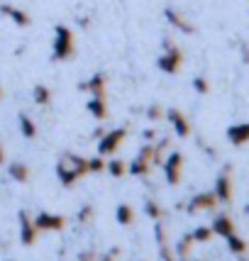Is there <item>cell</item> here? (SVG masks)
Masks as SVG:
<instances>
[{
    "instance_id": "obj_5",
    "label": "cell",
    "mask_w": 249,
    "mask_h": 261,
    "mask_svg": "<svg viewBox=\"0 0 249 261\" xmlns=\"http://www.w3.org/2000/svg\"><path fill=\"white\" fill-rule=\"evenodd\" d=\"M164 166V178L169 186H179L181 183V171H183V154L181 151H171L166 159L161 161Z\"/></svg>"
},
{
    "instance_id": "obj_32",
    "label": "cell",
    "mask_w": 249,
    "mask_h": 261,
    "mask_svg": "<svg viewBox=\"0 0 249 261\" xmlns=\"http://www.w3.org/2000/svg\"><path fill=\"white\" fill-rule=\"evenodd\" d=\"M79 261H95V251H93V249L81 251V254H79Z\"/></svg>"
},
{
    "instance_id": "obj_30",
    "label": "cell",
    "mask_w": 249,
    "mask_h": 261,
    "mask_svg": "<svg viewBox=\"0 0 249 261\" xmlns=\"http://www.w3.org/2000/svg\"><path fill=\"white\" fill-rule=\"evenodd\" d=\"M147 117L152 120V122L161 120V117H164V108H161V105H157V102H154V105H149V108H147Z\"/></svg>"
},
{
    "instance_id": "obj_4",
    "label": "cell",
    "mask_w": 249,
    "mask_h": 261,
    "mask_svg": "<svg viewBox=\"0 0 249 261\" xmlns=\"http://www.w3.org/2000/svg\"><path fill=\"white\" fill-rule=\"evenodd\" d=\"M124 137H127V127H117V129H110L98 139V154L101 156H115V151L122 147Z\"/></svg>"
},
{
    "instance_id": "obj_10",
    "label": "cell",
    "mask_w": 249,
    "mask_h": 261,
    "mask_svg": "<svg viewBox=\"0 0 249 261\" xmlns=\"http://www.w3.org/2000/svg\"><path fill=\"white\" fill-rule=\"evenodd\" d=\"M164 117L171 122V127H173L176 137H188V135H191V122L186 120V115H183L181 110L171 108V110H166V113H164Z\"/></svg>"
},
{
    "instance_id": "obj_1",
    "label": "cell",
    "mask_w": 249,
    "mask_h": 261,
    "mask_svg": "<svg viewBox=\"0 0 249 261\" xmlns=\"http://www.w3.org/2000/svg\"><path fill=\"white\" fill-rule=\"evenodd\" d=\"M86 173H88V159L79 154H64L57 164V178L61 181V186H73Z\"/></svg>"
},
{
    "instance_id": "obj_11",
    "label": "cell",
    "mask_w": 249,
    "mask_h": 261,
    "mask_svg": "<svg viewBox=\"0 0 249 261\" xmlns=\"http://www.w3.org/2000/svg\"><path fill=\"white\" fill-rule=\"evenodd\" d=\"M0 15L8 17V20L15 22L17 27H30V24H32V17H30L27 12L20 10V8H15V5H8V3H0Z\"/></svg>"
},
{
    "instance_id": "obj_37",
    "label": "cell",
    "mask_w": 249,
    "mask_h": 261,
    "mask_svg": "<svg viewBox=\"0 0 249 261\" xmlns=\"http://www.w3.org/2000/svg\"><path fill=\"white\" fill-rule=\"evenodd\" d=\"M244 215H249V203L244 205Z\"/></svg>"
},
{
    "instance_id": "obj_39",
    "label": "cell",
    "mask_w": 249,
    "mask_h": 261,
    "mask_svg": "<svg viewBox=\"0 0 249 261\" xmlns=\"http://www.w3.org/2000/svg\"><path fill=\"white\" fill-rule=\"evenodd\" d=\"M0 100H3V88H0Z\"/></svg>"
},
{
    "instance_id": "obj_16",
    "label": "cell",
    "mask_w": 249,
    "mask_h": 261,
    "mask_svg": "<svg viewBox=\"0 0 249 261\" xmlns=\"http://www.w3.org/2000/svg\"><path fill=\"white\" fill-rule=\"evenodd\" d=\"M115 222L122 225V227H130V225L135 222V207L127 203H120L115 207Z\"/></svg>"
},
{
    "instance_id": "obj_8",
    "label": "cell",
    "mask_w": 249,
    "mask_h": 261,
    "mask_svg": "<svg viewBox=\"0 0 249 261\" xmlns=\"http://www.w3.org/2000/svg\"><path fill=\"white\" fill-rule=\"evenodd\" d=\"M217 207V198L213 191H205V193H198V195H193L191 200H188V213H205V210H215Z\"/></svg>"
},
{
    "instance_id": "obj_3",
    "label": "cell",
    "mask_w": 249,
    "mask_h": 261,
    "mask_svg": "<svg viewBox=\"0 0 249 261\" xmlns=\"http://www.w3.org/2000/svg\"><path fill=\"white\" fill-rule=\"evenodd\" d=\"M161 46H164V51L159 54V59H157V66H159V71H164V73H179L181 71V64H183V54H181V49L171 42L169 37L161 42Z\"/></svg>"
},
{
    "instance_id": "obj_17",
    "label": "cell",
    "mask_w": 249,
    "mask_h": 261,
    "mask_svg": "<svg viewBox=\"0 0 249 261\" xmlns=\"http://www.w3.org/2000/svg\"><path fill=\"white\" fill-rule=\"evenodd\" d=\"M8 176L17 183H27L30 181V166L22 164V161H12L10 166H8Z\"/></svg>"
},
{
    "instance_id": "obj_9",
    "label": "cell",
    "mask_w": 249,
    "mask_h": 261,
    "mask_svg": "<svg viewBox=\"0 0 249 261\" xmlns=\"http://www.w3.org/2000/svg\"><path fill=\"white\" fill-rule=\"evenodd\" d=\"M17 220H20V242H22L24 247L34 244V242H37V234H39V232H37V227H34L32 215H30L27 210H20Z\"/></svg>"
},
{
    "instance_id": "obj_34",
    "label": "cell",
    "mask_w": 249,
    "mask_h": 261,
    "mask_svg": "<svg viewBox=\"0 0 249 261\" xmlns=\"http://www.w3.org/2000/svg\"><path fill=\"white\" fill-rule=\"evenodd\" d=\"M142 137H144V142H154L157 139V129H144Z\"/></svg>"
},
{
    "instance_id": "obj_12",
    "label": "cell",
    "mask_w": 249,
    "mask_h": 261,
    "mask_svg": "<svg viewBox=\"0 0 249 261\" xmlns=\"http://www.w3.org/2000/svg\"><path fill=\"white\" fill-rule=\"evenodd\" d=\"M164 17H166V22H169L173 30H179V32H183V34H195V24L188 22V20H186L179 10L166 8V10H164Z\"/></svg>"
},
{
    "instance_id": "obj_26",
    "label": "cell",
    "mask_w": 249,
    "mask_h": 261,
    "mask_svg": "<svg viewBox=\"0 0 249 261\" xmlns=\"http://www.w3.org/2000/svg\"><path fill=\"white\" fill-rule=\"evenodd\" d=\"M93 215H95V207L93 205H83L79 210V215H76V222H81V225H88L93 220Z\"/></svg>"
},
{
    "instance_id": "obj_20",
    "label": "cell",
    "mask_w": 249,
    "mask_h": 261,
    "mask_svg": "<svg viewBox=\"0 0 249 261\" xmlns=\"http://www.w3.org/2000/svg\"><path fill=\"white\" fill-rule=\"evenodd\" d=\"M152 169H154V166H152L147 159H142V156H135V159H132V164L127 166V173H132V176H139V178H144V176H147Z\"/></svg>"
},
{
    "instance_id": "obj_15",
    "label": "cell",
    "mask_w": 249,
    "mask_h": 261,
    "mask_svg": "<svg viewBox=\"0 0 249 261\" xmlns=\"http://www.w3.org/2000/svg\"><path fill=\"white\" fill-rule=\"evenodd\" d=\"M210 229H213V234H220V237H230V234L235 232V222H232V217H230V215H217L215 220H213Z\"/></svg>"
},
{
    "instance_id": "obj_33",
    "label": "cell",
    "mask_w": 249,
    "mask_h": 261,
    "mask_svg": "<svg viewBox=\"0 0 249 261\" xmlns=\"http://www.w3.org/2000/svg\"><path fill=\"white\" fill-rule=\"evenodd\" d=\"M117 254H120V249H113V251H108L105 256H101V259H95V261H115L117 259Z\"/></svg>"
},
{
    "instance_id": "obj_29",
    "label": "cell",
    "mask_w": 249,
    "mask_h": 261,
    "mask_svg": "<svg viewBox=\"0 0 249 261\" xmlns=\"http://www.w3.org/2000/svg\"><path fill=\"white\" fill-rule=\"evenodd\" d=\"M103 171H105V159H103L101 154L88 159V173H103Z\"/></svg>"
},
{
    "instance_id": "obj_7",
    "label": "cell",
    "mask_w": 249,
    "mask_h": 261,
    "mask_svg": "<svg viewBox=\"0 0 249 261\" xmlns=\"http://www.w3.org/2000/svg\"><path fill=\"white\" fill-rule=\"evenodd\" d=\"M232 166L227 164L225 169L220 171V176L215 178V188H213V193H215L217 203H230L232 200Z\"/></svg>"
},
{
    "instance_id": "obj_25",
    "label": "cell",
    "mask_w": 249,
    "mask_h": 261,
    "mask_svg": "<svg viewBox=\"0 0 249 261\" xmlns=\"http://www.w3.org/2000/svg\"><path fill=\"white\" fill-rule=\"evenodd\" d=\"M191 237H193V242L203 244V242H210V239H213V229L210 227H195L191 232Z\"/></svg>"
},
{
    "instance_id": "obj_21",
    "label": "cell",
    "mask_w": 249,
    "mask_h": 261,
    "mask_svg": "<svg viewBox=\"0 0 249 261\" xmlns=\"http://www.w3.org/2000/svg\"><path fill=\"white\" fill-rule=\"evenodd\" d=\"M191 247H193V237L191 234H183L179 239V244H176V249H173V256H181L183 261L188 259V254H191Z\"/></svg>"
},
{
    "instance_id": "obj_38",
    "label": "cell",
    "mask_w": 249,
    "mask_h": 261,
    "mask_svg": "<svg viewBox=\"0 0 249 261\" xmlns=\"http://www.w3.org/2000/svg\"><path fill=\"white\" fill-rule=\"evenodd\" d=\"M161 261H173V256H169V259H161Z\"/></svg>"
},
{
    "instance_id": "obj_14",
    "label": "cell",
    "mask_w": 249,
    "mask_h": 261,
    "mask_svg": "<svg viewBox=\"0 0 249 261\" xmlns=\"http://www.w3.org/2000/svg\"><path fill=\"white\" fill-rule=\"evenodd\" d=\"M227 142L235 144V147H242L249 142V122H239V125H230L227 127Z\"/></svg>"
},
{
    "instance_id": "obj_6",
    "label": "cell",
    "mask_w": 249,
    "mask_h": 261,
    "mask_svg": "<svg viewBox=\"0 0 249 261\" xmlns=\"http://www.w3.org/2000/svg\"><path fill=\"white\" fill-rule=\"evenodd\" d=\"M32 222H34V227H37V232H59V229H64V225H66V220L61 215L46 213V210L37 213L32 217Z\"/></svg>"
},
{
    "instance_id": "obj_27",
    "label": "cell",
    "mask_w": 249,
    "mask_h": 261,
    "mask_svg": "<svg viewBox=\"0 0 249 261\" xmlns=\"http://www.w3.org/2000/svg\"><path fill=\"white\" fill-rule=\"evenodd\" d=\"M144 213H147V217H152L154 222H157V220H161V215H164L157 200H147V203H144Z\"/></svg>"
},
{
    "instance_id": "obj_23",
    "label": "cell",
    "mask_w": 249,
    "mask_h": 261,
    "mask_svg": "<svg viewBox=\"0 0 249 261\" xmlns=\"http://www.w3.org/2000/svg\"><path fill=\"white\" fill-rule=\"evenodd\" d=\"M105 171L113 176V178H120L127 173V164L122 159H113V161H105Z\"/></svg>"
},
{
    "instance_id": "obj_28",
    "label": "cell",
    "mask_w": 249,
    "mask_h": 261,
    "mask_svg": "<svg viewBox=\"0 0 249 261\" xmlns=\"http://www.w3.org/2000/svg\"><path fill=\"white\" fill-rule=\"evenodd\" d=\"M193 91L198 93V95H205V93L210 91V83H208V79H205V76H195V79H193Z\"/></svg>"
},
{
    "instance_id": "obj_22",
    "label": "cell",
    "mask_w": 249,
    "mask_h": 261,
    "mask_svg": "<svg viewBox=\"0 0 249 261\" xmlns=\"http://www.w3.org/2000/svg\"><path fill=\"white\" fill-rule=\"evenodd\" d=\"M225 239H227V249L232 251V254H237V256H242V254L247 251V242H244L242 237H237L235 232H232L230 237H225Z\"/></svg>"
},
{
    "instance_id": "obj_18",
    "label": "cell",
    "mask_w": 249,
    "mask_h": 261,
    "mask_svg": "<svg viewBox=\"0 0 249 261\" xmlns=\"http://www.w3.org/2000/svg\"><path fill=\"white\" fill-rule=\"evenodd\" d=\"M86 110L95 117V120H105L108 117V102H105V98H93L86 102Z\"/></svg>"
},
{
    "instance_id": "obj_24",
    "label": "cell",
    "mask_w": 249,
    "mask_h": 261,
    "mask_svg": "<svg viewBox=\"0 0 249 261\" xmlns=\"http://www.w3.org/2000/svg\"><path fill=\"white\" fill-rule=\"evenodd\" d=\"M32 95H34V102L37 105H49L52 102V91L46 88V86H34V91H32Z\"/></svg>"
},
{
    "instance_id": "obj_13",
    "label": "cell",
    "mask_w": 249,
    "mask_h": 261,
    "mask_svg": "<svg viewBox=\"0 0 249 261\" xmlns=\"http://www.w3.org/2000/svg\"><path fill=\"white\" fill-rule=\"evenodd\" d=\"M79 91H88L93 98H105V76L103 73H93L88 81H83Z\"/></svg>"
},
{
    "instance_id": "obj_2",
    "label": "cell",
    "mask_w": 249,
    "mask_h": 261,
    "mask_svg": "<svg viewBox=\"0 0 249 261\" xmlns=\"http://www.w3.org/2000/svg\"><path fill=\"white\" fill-rule=\"evenodd\" d=\"M76 54V37L66 24L54 27V44H52V59L54 61H68Z\"/></svg>"
},
{
    "instance_id": "obj_36",
    "label": "cell",
    "mask_w": 249,
    "mask_h": 261,
    "mask_svg": "<svg viewBox=\"0 0 249 261\" xmlns=\"http://www.w3.org/2000/svg\"><path fill=\"white\" fill-rule=\"evenodd\" d=\"M5 164V149H3V142H0V166Z\"/></svg>"
},
{
    "instance_id": "obj_35",
    "label": "cell",
    "mask_w": 249,
    "mask_h": 261,
    "mask_svg": "<svg viewBox=\"0 0 249 261\" xmlns=\"http://www.w3.org/2000/svg\"><path fill=\"white\" fill-rule=\"evenodd\" d=\"M242 59H244V64H249V46L242 44Z\"/></svg>"
},
{
    "instance_id": "obj_31",
    "label": "cell",
    "mask_w": 249,
    "mask_h": 261,
    "mask_svg": "<svg viewBox=\"0 0 249 261\" xmlns=\"http://www.w3.org/2000/svg\"><path fill=\"white\" fill-rule=\"evenodd\" d=\"M154 234H157V242L159 244H166V229H164V225L157 220V225H154Z\"/></svg>"
},
{
    "instance_id": "obj_19",
    "label": "cell",
    "mask_w": 249,
    "mask_h": 261,
    "mask_svg": "<svg viewBox=\"0 0 249 261\" xmlns=\"http://www.w3.org/2000/svg\"><path fill=\"white\" fill-rule=\"evenodd\" d=\"M17 127H20V132H22L24 139H34V137H37V122H34L30 115H24V113L17 115Z\"/></svg>"
},
{
    "instance_id": "obj_40",
    "label": "cell",
    "mask_w": 249,
    "mask_h": 261,
    "mask_svg": "<svg viewBox=\"0 0 249 261\" xmlns=\"http://www.w3.org/2000/svg\"><path fill=\"white\" fill-rule=\"evenodd\" d=\"M242 261H249V259H242Z\"/></svg>"
}]
</instances>
